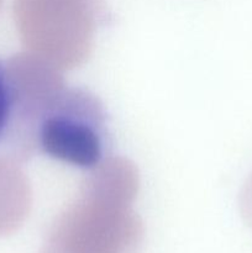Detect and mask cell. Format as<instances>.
<instances>
[{
	"instance_id": "obj_3",
	"label": "cell",
	"mask_w": 252,
	"mask_h": 253,
	"mask_svg": "<svg viewBox=\"0 0 252 253\" xmlns=\"http://www.w3.org/2000/svg\"><path fill=\"white\" fill-rule=\"evenodd\" d=\"M106 113L100 99L82 88H66L42 115L36 151L83 169L104 160Z\"/></svg>"
},
{
	"instance_id": "obj_5",
	"label": "cell",
	"mask_w": 252,
	"mask_h": 253,
	"mask_svg": "<svg viewBox=\"0 0 252 253\" xmlns=\"http://www.w3.org/2000/svg\"><path fill=\"white\" fill-rule=\"evenodd\" d=\"M239 209L242 220L252 229V172L245 180L239 194Z\"/></svg>"
},
{
	"instance_id": "obj_1",
	"label": "cell",
	"mask_w": 252,
	"mask_h": 253,
	"mask_svg": "<svg viewBox=\"0 0 252 253\" xmlns=\"http://www.w3.org/2000/svg\"><path fill=\"white\" fill-rule=\"evenodd\" d=\"M138 189L135 163L104 158L56 217L40 253H138L145 237L133 210Z\"/></svg>"
},
{
	"instance_id": "obj_2",
	"label": "cell",
	"mask_w": 252,
	"mask_h": 253,
	"mask_svg": "<svg viewBox=\"0 0 252 253\" xmlns=\"http://www.w3.org/2000/svg\"><path fill=\"white\" fill-rule=\"evenodd\" d=\"M15 17L27 51L64 72L91 56L108 6L106 0H15Z\"/></svg>"
},
{
	"instance_id": "obj_4",
	"label": "cell",
	"mask_w": 252,
	"mask_h": 253,
	"mask_svg": "<svg viewBox=\"0 0 252 253\" xmlns=\"http://www.w3.org/2000/svg\"><path fill=\"white\" fill-rule=\"evenodd\" d=\"M14 88L7 62L0 59V141L10 138L14 123Z\"/></svg>"
}]
</instances>
